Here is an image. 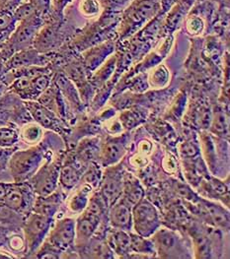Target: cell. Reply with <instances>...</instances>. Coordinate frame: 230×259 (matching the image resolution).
I'll list each match as a JSON object with an SVG mask.
<instances>
[{"mask_svg": "<svg viewBox=\"0 0 230 259\" xmlns=\"http://www.w3.org/2000/svg\"><path fill=\"white\" fill-rule=\"evenodd\" d=\"M47 155V149L43 145L14 151L8 161V169L14 183L28 182L42 166Z\"/></svg>", "mask_w": 230, "mask_h": 259, "instance_id": "6da1fadb", "label": "cell"}, {"mask_svg": "<svg viewBox=\"0 0 230 259\" xmlns=\"http://www.w3.org/2000/svg\"><path fill=\"white\" fill-rule=\"evenodd\" d=\"M106 207L107 205L101 194H96L88 200L86 207L75 221L74 243L76 246H85L93 237Z\"/></svg>", "mask_w": 230, "mask_h": 259, "instance_id": "7a4b0ae2", "label": "cell"}, {"mask_svg": "<svg viewBox=\"0 0 230 259\" xmlns=\"http://www.w3.org/2000/svg\"><path fill=\"white\" fill-rule=\"evenodd\" d=\"M54 217L38 212H30L23 222V233L25 242V252L31 256L46 240L52 226Z\"/></svg>", "mask_w": 230, "mask_h": 259, "instance_id": "3957f363", "label": "cell"}, {"mask_svg": "<svg viewBox=\"0 0 230 259\" xmlns=\"http://www.w3.org/2000/svg\"><path fill=\"white\" fill-rule=\"evenodd\" d=\"M132 220L136 234L144 238L152 236L160 226L156 208L144 197L132 207Z\"/></svg>", "mask_w": 230, "mask_h": 259, "instance_id": "277c9868", "label": "cell"}, {"mask_svg": "<svg viewBox=\"0 0 230 259\" xmlns=\"http://www.w3.org/2000/svg\"><path fill=\"white\" fill-rule=\"evenodd\" d=\"M60 165V161L50 159L39 167L35 175L28 181L35 194L38 196H48L56 191L58 185Z\"/></svg>", "mask_w": 230, "mask_h": 259, "instance_id": "5b68a950", "label": "cell"}, {"mask_svg": "<svg viewBox=\"0 0 230 259\" xmlns=\"http://www.w3.org/2000/svg\"><path fill=\"white\" fill-rule=\"evenodd\" d=\"M35 192L28 182L10 183L3 203L20 215H28L33 210L35 203Z\"/></svg>", "mask_w": 230, "mask_h": 259, "instance_id": "8992f818", "label": "cell"}, {"mask_svg": "<svg viewBox=\"0 0 230 259\" xmlns=\"http://www.w3.org/2000/svg\"><path fill=\"white\" fill-rule=\"evenodd\" d=\"M74 240L75 220L62 218L53 224L45 241L63 253L74 244Z\"/></svg>", "mask_w": 230, "mask_h": 259, "instance_id": "52a82bcc", "label": "cell"}, {"mask_svg": "<svg viewBox=\"0 0 230 259\" xmlns=\"http://www.w3.org/2000/svg\"><path fill=\"white\" fill-rule=\"evenodd\" d=\"M151 241L155 250L161 257H186L182 240L173 231L167 229L157 230Z\"/></svg>", "mask_w": 230, "mask_h": 259, "instance_id": "ba28073f", "label": "cell"}, {"mask_svg": "<svg viewBox=\"0 0 230 259\" xmlns=\"http://www.w3.org/2000/svg\"><path fill=\"white\" fill-rule=\"evenodd\" d=\"M158 11V4L154 0H135L125 14V30L127 32L141 26L152 18Z\"/></svg>", "mask_w": 230, "mask_h": 259, "instance_id": "9c48e42d", "label": "cell"}, {"mask_svg": "<svg viewBox=\"0 0 230 259\" xmlns=\"http://www.w3.org/2000/svg\"><path fill=\"white\" fill-rule=\"evenodd\" d=\"M122 171L113 166H110L101 179V196L107 207H111L121 197L123 190Z\"/></svg>", "mask_w": 230, "mask_h": 259, "instance_id": "30bf717a", "label": "cell"}, {"mask_svg": "<svg viewBox=\"0 0 230 259\" xmlns=\"http://www.w3.org/2000/svg\"><path fill=\"white\" fill-rule=\"evenodd\" d=\"M82 164L74 157H67L59 168L58 183L64 189H72L82 178Z\"/></svg>", "mask_w": 230, "mask_h": 259, "instance_id": "8fae6325", "label": "cell"}, {"mask_svg": "<svg viewBox=\"0 0 230 259\" xmlns=\"http://www.w3.org/2000/svg\"><path fill=\"white\" fill-rule=\"evenodd\" d=\"M109 220L114 229L123 230L126 232L131 231L132 220V207L120 197L115 203L110 207Z\"/></svg>", "mask_w": 230, "mask_h": 259, "instance_id": "7c38bea8", "label": "cell"}, {"mask_svg": "<svg viewBox=\"0 0 230 259\" xmlns=\"http://www.w3.org/2000/svg\"><path fill=\"white\" fill-rule=\"evenodd\" d=\"M27 108L30 111L34 120L38 123L41 127L47 130L59 131L62 130L60 125V121L57 114L54 111H50L40 103L29 102L27 103Z\"/></svg>", "mask_w": 230, "mask_h": 259, "instance_id": "4fadbf2b", "label": "cell"}, {"mask_svg": "<svg viewBox=\"0 0 230 259\" xmlns=\"http://www.w3.org/2000/svg\"><path fill=\"white\" fill-rule=\"evenodd\" d=\"M126 152L124 137H117L108 140L100 150L99 159L104 167H110L119 162Z\"/></svg>", "mask_w": 230, "mask_h": 259, "instance_id": "5bb4252c", "label": "cell"}, {"mask_svg": "<svg viewBox=\"0 0 230 259\" xmlns=\"http://www.w3.org/2000/svg\"><path fill=\"white\" fill-rule=\"evenodd\" d=\"M114 48L115 45L113 41L108 40L87 51L84 54V61L87 68L90 70H95L97 67L101 66L108 56L114 52Z\"/></svg>", "mask_w": 230, "mask_h": 259, "instance_id": "9a60e30c", "label": "cell"}, {"mask_svg": "<svg viewBox=\"0 0 230 259\" xmlns=\"http://www.w3.org/2000/svg\"><path fill=\"white\" fill-rule=\"evenodd\" d=\"M106 242L120 257H126L131 252V235L126 231L118 229L110 231Z\"/></svg>", "mask_w": 230, "mask_h": 259, "instance_id": "2e32d148", "label": "cell"}, {"mask_svg": "<svg viewBox=\"0 0 230 259\" xmlns=\"http://www.w3.org/2000/svg\"><path fill=\"white\" fill-rule=\"evenodd\" d=\"M144 191L136 178L131 174L124 175L123 190L121 197L131 207L140 201L143 198Z\"/></svg>", "mask_w": 230, "mask_h": 259, "instance_id": "e0dca14e", "label": "cell"}, {"mask_svg": "<svg viewBox=\"0 0 230 259\" xmlns=\"http://www.w3.org/2000/svg\"><path fill=\"white\" fill-rule=\"evenodd\" d=\"M203 202L208 215L210 216L211 221L214 223V225L222 230L228 231L229 229L228 211H226L225 208L219 204L214 203L208 200H203Z\"/></svg>", "mask_w": 230, "mask_h": 259, "instance_id": "ac0fdd59", "label": "cell"}, {"mask_svg": "<svg viewBox=\"0 0 230 259\" xmlns=\"http://www.w3.org/2000/svg\"><path fill=\"white\" fill-rule=\"evenodd\" d=\"M100 150L96 145V141L93 140H83L78 148H77L76 154L74 155L77 161L81 164L91 163L96 158H99Z\"/></svg>", "mask_w": 230, "mask_h": 259, "instance_id": "d6986e66", "label": "cell"}, {"mask_svg": "<svg viewBox=\"0 0 230 259\" xmlns=\"http://www.w3.org/2000/svg\"><path fill=\"white\" fill-rule=\"evenodd\" d=\"M131 235V252H134L137 254H154L155 253L152 241L146 240L144 237H141L137 234H130ZM129 253V254H130Z\"/></svg>", "mask_w": 230, "mask_h": 259, "instance_id": "ffe728a7", "label": "cell"}, {"mask_svg": "<svg viewBox=\"0 0 230 259\" xmlns=\"http://www.w3.org/2000/svg\"><path fill=\"white\" fill-rule=\"evenodd\" d=\"M92 189V186H90L85 183L81 186L80 189H78L76 193L72 196L69 202V208L73 212H82L83 209L86 207L88 203V194L90 193Z\"/></svg>", "mask_w": 230, "mask_h": 259, "instance_id": "44dd1931", "label": "cell"}, {"mask_svg": "<svg viewBox=\"0 0 230 259\" xmlns=\"http://www.w3.org/2000/svg\"><path fill=\"white\" fill-rule=\"evenodd\" d=\"M194 247L196 256L198 258H210L211 257V245L207 236L198 233L194 235Z\"/></svg>", "mask_w": 230, "mask_h": 259, "instance_id": "7402d4cb", "label": "cell"}, {"mask_svg": "<svg viewBox=\"0 0 230 259\" xmlns=\"http://www.w3.org/2000/svg\"><path fill=\"white\" fill-rule=\"evenodd\" d=\"M19 140V133L13 127L0 126V147L11 148Z\"/></svg>", "mask_w": 230, "mask_h": 259, "instance_id": "603a6c76", "label": "cell"}, {"mask_svg": "<svg viewBox=\"0 0 230 259\" xmlns=\"http://www.w3.org/2000/svg\"><path fill=\"white\" fill-rule=\"evenodd\" d=\"M116 66V57L112 56L109 58L103 65L100 67V69L97 71L93 77V83L96 85H101L114 72Z\"/></svg>", "mask_w": 230, "mask_h": 259, "instance_id": "cb8c5ba5", "label": "cell"}, {"mask_svg": "<svg viewBox=\"0 0 230 259\" xmlns=\"http://www.w3.org/2000/svg\"><path fill=\"white\" fill-rule=\"evenodd\" d=\"M35 34L36 28L33 25H23L16 32L13 42L15 46H26L33 39Z\"/></svg>", "mask_w": 230, "mask_h": 259, "instance_id": "d4e9b609", "label": "cell"}, {"mask_svg": "<svg viewBox=\"0 0 230 259\" xmlns=\"http://www.w3.org/2000/svg\"><path fill=\"white\" fill-rule=\"evenodd\" d=\"M21 136L28 144H37L42 137L41 126L37 124L27 125L22 130Z\"/></svg>", "mask_w": 230, "mask_h": 259, "instance_id": "484cf974", "label": "cell"}, {"mask_svg": "<svg viewBox=\"0 0 230 259\" xmlns=\"http://www.w3.org/2000/svg\"><path fill=\"white\" fill-rule=\"evenodd\" d=\"M211 131L218 135V136H224L227 134V124L224 114L221 111H217L213 118H211Z\"/></svg>", "mask_w": 230, "mask_h": 259, "instance_id": "4316f807", "label": "cell"}, {"mask_svg": "<svg viewBox=\"0 0 230 259\" xmlns=\"http://www.w3.org/2000/svg\"><path fill=\"white\" fill-rule=\"evenodd\" d=\"M79 9L85 17L93 18L100 13L101 7L97 0H81Z\"/></svg>", "mask_w": 230, "mask_h": 259, "instance_id": "83f0119b", "label": "cell"}, {"mask_svg": "<svg viewBox=\"0 0 230 259\" xmlns=\"http://www.w3.org/2000/svg\"><path fill=\"white\" fill-rule=\"evenodd\" d=\"M81 180L87 185L94 187L100 184L101 182V172L96 166L88 167V169L82 175Z\"/></svg>", "mask_w": 230, "mask_h": 259, "instance_id": "f1b7e54d", "label": "cell"}, {"mask_svg": "<svg viewBox=\"0 0 230 259\" xmlns=\"http://www.w3.org/2000/svg\"><path fill=\"white\" fill-rule=\"evenodd\" d=\"M205 189L210 190V194H213L215 196H224L225 194H228V187L216 179H212L207 183Z\"/></svg>", "mask_w": 230, "mask_h": 259, "instance_id": "f546056e", "label": "cell"}, {"mask_svg": "<svg viewBox=\"0 0 230 259\" xmlns=\"http://www.w3.org/2000/svg\"><path fill=\"white\" fill-rule=\"evenodd\" d=\"M168 79V73L167 70L165 69V67L163 66H159L158 68H156L151 76V83L154 86L160 87L162 85H164L167 82Z\"/></svg>", "mask_w": 230, "mask_h": 259, "instance_id": "4dcf8cb0", "label": "cell"}, {"mask_svg": "<svg viewBox=\"0 0 230 259\" xmlns=\"http://www.w3.org/2000/svg\"><path fill=\"white\" fill-rule=\"evenodd\" d=\"M35 12H36V9L32 4H25L18 8V10L15 13V16L16 18L20 20H28L32 18Z\"/></svg>", "mask_w": 230, "mask_h": 259, "instance_id": "1f68e13d", "label": "cell"}, {"mask_svg": "<svg viewBox=\"0 0 230 259\" xmlns=\"http://www.w3.org/2000/svg\"><path fill=\"white\" fill-rule=\"evenodd\" d=\"M121 118L124 126L127 128H132L135 124L138 123V114L134 113V111L124 112Z\"/></svg>", "mask_w": 230, "mask_h": 259, "instance_id": "d6a6232c", "label": "cell"}, {"mask_svg": "<svg viewBox=\"0 0 230 259\" xmlns=\"http://www.w3.org/2000/svg\"><path fill=\"white\" fill-rule=\"evenodd\" d=\"M180 152L186 158H194L199 154V149L192 142H185L180 146Z\"/></svg>", "mask_w": 230, "mask_h": 259, "instance_id": "836d02e7", "label": "cell"}, {"mask_svg": "<svg viewBox=\"0 0 230 259\" xmlns=\"http://www.w3.org/2000/svg\"><path fill=\"white\" fill-rule=\"evenodd\" d=\"M13 152V149L0 147V172L3 171L8 166L9 158Z\"/></svg>", "mask_w": 230, "mask_h": 259, "instance_id": "e575fe53", "label": "cell"}, {"mask_svg": "<svg viewBox=\"0 0 230 259\" xmlns=\"http://www.w3.org/2000/svg\"><path fill=\"white\" fill-rule=\"evenodd\" d=\"M203 27H204V25H203L201 19L192 18L191 20H189L188 23H187L188 31L191 34H198V33L202 32Z\"/></svg>", "mask_w": 230, "mask_h": 259, "instance_id": "d590c367", "label": "cell"}, {"mask_svg": "<svg viewBox=\"0 0 230 259\" xmlns=\"http://www.w3.org/2000/svg\"><path fill=\"white\" fill-rule=\"evenodd\" d=\"M13 23V17L9 13L0 14V31H3L10 27Z\"/></svg>", "mask_w": 230, "mask_h": 259, "instance_id": "8d00e7d4", "label": "cell"}, {"mask_svg": "<svg viewBox=\"0 0 230 259\" xmlns=\"http://www.w3.org/2000/svg\"><path fill=\"white\" fill-rule=\"evenodd\" d=\"M8 233L9 230L2 224H0V247L6 245L8 243Z\"/></svg>", "mask_w": 230, "mask_h": 259, "instance_id": "74e56055", "label": "cell"}, {"mask_svg": "<svg viewBox=\"0 0 230 259\" xmlns=\"http://www.w3.org/2000/svg\"><path fill=\"white\" fill-rule=\"evenodd\" d=\"M50 0H32V5L36 10H46L49 7Z\"/></svg>", "mask_w": 230, "mask_h": 259, "instance_id": "f35d334b", "label": "cell"}, {"mask_svg": "<svg viewBox=\"0 0 230 259\" xmlns=\"http://www.w3.org/2000/svg\"><path fill=\"white\" fill-rule=\"evenodd\" d=\"M9 185H10V183H2V182H0V202L3 201Z\"/></svg>", "mask_w": 230, "mask_h": 259, "instance_id": "ab89813d", "label": "cell"}, {"mask_svg": "<svg viewBox=\"0 0 230 259\" xmlns=\"http://www.w3.org/2000/svg\"><path fill=\"white\" fill-rule=\"evenodd\" d=\"M107 4L111 7H118V6H122L127 0H106Z\"/></svg>", "mask_w": 230, "mask_h": 259, "instance_id": "60d3db41", "label": "cell"}, {"mask_svg": "<svg viewBox=\"0 0 230 259\" xmlns=\"http://www.w3.org/2000/svg\"><path fill=\"white\" fill-rule=\"evenodd\" d=\"M196 0H180V6L182 7V8H190L191 6L193 5V3L195 2Z\"/></svg>", "mask_w": 230, "mask_h": 259, "instance_id": "b9f144b4", "label": "cell"}, {"mask_svg": "<svg viewBox=\"0 0 230 259\" xmlns=\"http://www.w3.org/2000/svg\"><path fill=\"white\" fill-rule=\"evenodd\" d=\"M0 1L3 2V3H5V4H8V5H11V3L16 2L15 0H0Z\"/></svg>", "mask_w": 230, "mask_h": 259, "instance_id": "7bdbcfd3", "label": "cell"}, {"mask_svg": "<svg viewBox=\"0 0 230 259\" xmlns=\"http://www.w3.org/2000/svg\"><path fill=\"white\" fill-rule=\"evenodd\" d=\"M12 256L10 255H4L3 253H0V258H11Z\"/></svg>", "mask_w": 230, "mask_h": 259, "instance_id": "ee69618b", "label": "cell"}, {"mask_svg": "<svg viewBox=\"0 0 230 259\" xmlns=\"http://www.w3.org/2000/svg\"><path fill=\"white\" fill-rule=\"evenodd\" d=\"M1 124H2V121H1V120H0V125H1Z\"/></svg>", "mask_w": 230, "mask_h": 259, "instance_id": "f6af8a7d", "label": "cell"}]
</instances>
